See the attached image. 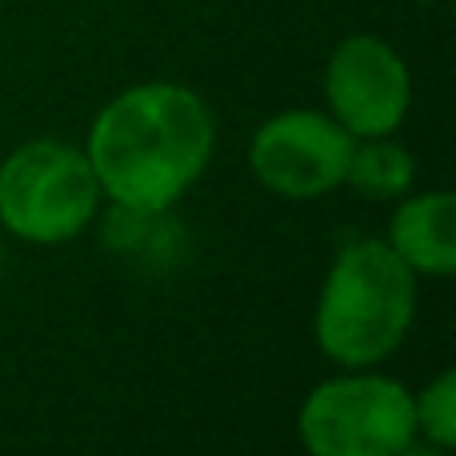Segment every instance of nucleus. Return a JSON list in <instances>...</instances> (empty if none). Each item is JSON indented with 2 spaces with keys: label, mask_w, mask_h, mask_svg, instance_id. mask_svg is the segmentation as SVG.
I'll list each match as a JSON object with an SVG mask.
<instances>
[{
  "label": "nucleus",
  "mask_w": 456,
  "mask_h": 456,
  "mask_svg": "<svg viewBox=\"0 0 456 456\" xmlns=\"http://www.w3.org/2000/svg\"><path fill=\"white\" fill-rule=\"evenodd\" d=\"M216 125L192 88L152 80L96 112L85 157L109 200L136 216L173 208L213 160Z\"/></svg>",
  "instance_id": "nucleus-1"
},
{
  "label": "nucleus",
  "mask_w": 456,
  "mask_h": 456,
  "mask_svg": "<svg viewBox=\"0 0 456 456\" xmlns=\"http://www.w3.org/2000/svg\"><path fill=\"white\" fill-rule=\"evenodd\" d=\"M417 313V273L385 240H353L337 252L316 300V345L345 369L380 364Z\"/></svg>",
  "instance_id": "nucleus-2"
},
{
  "label": "nucleus",
  "mask_w": 456,
  "mask_h": 456,
  "mask_svg": "<svg viewBox=\"0 0 456 456\" xmlns=\"http://www.w3.org/2000/svg\"><path fill=\"white\" fill-rule=\"evenodd\" d=\"M101 184L88 157L61 141H28L0 160V224L28 244H64L93 224Z\"/></svg>",
  "instance_id": "nucleus-3"
},
{
  "label": "nucleus",
  "mask_w": 456,
  "mask_h": 456,
  "mask_svg": "<svg viewBox=\"0 0 456 456\" xmlns=\"http://www.w3.org/2000/svg\"><path fill=\"white\" fill-rule=\"evenodd\" d=\"M297 428L308 456H396L417 441V404L401 380L348 372L305 396Z\"/></svg>",
  "instance_id": "nucleus-4"
},
{
  "label": "nucleus",
  "mask_w": 456,
  "mask_h": 456,
  "mask_svg": "<svg viewBox=\"0 0 456 456\" xmlns=\"http://www.w3.org/2000/svg\"><path fill=\"white\" fill-rule=\"evenodd\" d=\"M356 136L345 133L329 112L289 109L256 128L248 165L265 189L289 200H313L340 189Z\"/></svg>",
  "instance_id": "nucleus-5"
},
{
  "label": "nucleus",
  "mask_w": 456,
  "mask_h": 456,
  "mask_svg": "<svg viewBox=\"0 0 456 456\" xmlns=\"http://www.w3.org/2000/svg\"><path fill=\"white\" fill-rule=\"evenodd\" d=\"M324 101H329V117L356 141L393 136L404 125L412 101L409 64L388 40L372 32L345 37L332 48L324 69Z\"/></svg>",
  "instance_id": "nucleus-6"
},
{
  "label": "nucleus",
  "mask_w": 456,
  "mask_h": 456,
  "mask_svg": "<svg viewBox=\"0 0 456 456\" xmlns=\"http://www.w3.org/2000/svg\"><path fill=\"white\" fill-rule=\"evenodd\" d=\"M388 248L425 276H452L456 268V200L452 192H425L404 200L388 224Z\"/></svg>",
  "instance_id": "nucleus-7"
},
{
  "label": "nucleus",
  "mask_w": 456,
  "mask_h": 456,
  "mask_svg": "<svg viewBox=\"0 0 456 456\" xmlns=\"http://www.w3.org/2000/svg\"><path fill=\"white\" fill-rule=\"evenodd\" d=\"M412 173H417V165H412L409 149L393 144L388 136H369V141L353 144L345 184H353L356 192H364L372 200H388L409 189Z\"/></svg>",
  "instance_id": "nucleus-8"
},
{
  "label": "nucleus",
  "mask_w": 456,
  "mask_h": 456,
  "mask_svg": "<svg viewBox=\"0 0 456 456\" xmlns=\"http://www.w3.org/2000/svg\"><path fill=\"white\" fill-rule=\"evenodd\" d=\"M417 404V433H425V441L452 449L456 444V372L444 369L433 385L420 396H412Z\"/></svg>",
  "instance_id": "nucleus-9"
},
{
  "label": "nucleus",
  "mask_w": 456,
  "mask_h": 456,
  "mask_svg": "<svg viewBox=\"0 0 456 456\" xmlns=\"http://www.w3.org/2000/svg\"><path fill=\"white\" fill-rule=\"evenodd\" d=\"M444 452H449V449H441V444H433V441H425V444L409 441L396 456H444Z\"/></svg>",
  "instance_id": "nucleus-10"
},
{
  "label": "nucleus",
  "mask_w": 456,
  "mask_h": 456,
  "mask_svg": "<svg viewBox=\"0 0 456 456\" xmlns=\"http://www.w3.org/2000/svg\"><path fill=\"white\" fill-rule=\"evenodd\" d=\"M0 268H4V248H0Z\"/></svg>",
  "instance_id": "nucleus-11"
},
{
  "label": "nucleus",
  "mask_w": 456,
  "mask_h": 456,
  "mask_svg": "<svg viewBox=\"0 0 456 456\" xmlns=\"http://www.w3.org/2000/svg\"><path fill=\"white\" fill-rule=\"evenodd\" d=\"M420 4H428V0H420Z\"/></svg>",
  "instance_id": "nucleus-12"
}]
</instances>
